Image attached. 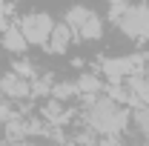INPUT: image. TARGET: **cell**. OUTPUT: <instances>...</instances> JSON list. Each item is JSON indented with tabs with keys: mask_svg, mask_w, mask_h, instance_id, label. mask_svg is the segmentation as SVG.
Wrapping results in <instances>:
<instances>
[{
	"mask_svg": "<svg viewBox=\"0 0 149 146\" xmlns=\"http://www.w3.org/2000/svg\"><path fill=\"white\" fill-rule=\"evenodd\" d=\"M80 120H83L86 132H92L95 138H120L123 132H129L132 106L118 103L106 92H100L95 97H83Z\"/></svg>",
	"mask_w": 149,
	"mask_h": 146,
	"instance_id": "cell-1",
	"label": "cell"
},
{
	"mask_svg": "<svg viewBox=\"0 0 149 146\" xmlns=\"http://www.w3.org/2000/svg\"><path fill=\"white\" fill-rule=\"evenodd\" d=\"M0 49H6L9 55H23L29 49V40L23 37L17 23H9L3 32H0Z\"/></svg>",
	"mask_w": 149,
	"mask_h": 146,
	"instance_id": "cell-7",
	"label": "cell"
},
{
	"mask_svg": "<svg viewBox=\"0 0 149 146\" xmlns=\"http://www.w3.org/2000/svg\"><path fill=\"white\" fill-rule=\"evenodd\" d=\"M115 26L129 40H149V3H132L115 20Z\"/></svg>",
	"mask_w": 149,
	"mask_h": 146,
	"instance_id": "cell-3",
	"label": "cell"
},
{
	"mask_svg": "<svg viewBox=\"0 0 149 146\" xmlns=\"http://www.w3.org/2000/svg\"><path fill=\"white\" fill-rule=\"evenodd\" d=\"M9 17H12V0H0V32L12 23Z\"/></svg>",
	"mask_w": 149,
	"mask_h": 146,
	"instance_id": "cell-14",
	"label": "cell"
},
{
	"mask_svg": "<svg viewBox=\"0 0 149 146\" xmlns=\"http://www.w3.org/2000/svg\"><path fill=\"white\" fill-rule=\"evenodd\" d=\"M49 97H55V100H63V103H66V100L77 97V86H74V83H55Z\"/></svg>",
	"mask_w": 149,
	"mask_h": 146,
	"instance_id": "cell-11",
	"label": "cell"
},
{
	"mask_svg": "<svg viewBox=\"0 0 149 146\" xmlns=\"http://www.w3.org/2000/svg\"><path fill=\"white\" fill-rule=\"evenodd\" d=\"M92 12H95V9H89V6H83V3H74V6H69V9H66V15H63V20L69 23V29H72V32H77V29H80V23H83V20L89 17Z\"/></svg>",
	"mask_w": 149,
	"mask_h": 146,
	"instance_id": "cell-10",
	"label": "cell"
},
{
	"mask_svg": "<svg viewBox=\"0 0 149 146\" xmlns=\"http://www.w3.org/2000/svg\"><path fill=\"white\" fill-rule=\"evenodd\" d=\"M0 97L6 100H29L32 97V80L20 77L15 69L0 74Z\"/></svg>",
	"mask_w": 149,
	"mask_h": 146,
	"instance_id": "cell-5",
	"label": "cell"
},
{
	"mask_svg": "<svg viewBox=\"0 0 149 146\" xmlns=\"http://www.w3.org/2000/svg\"><path fill=\"white\" fill-rule=\"evenodd\" d=\"M74 35H77V43H80V40H100V37H103V17H100L97 12H92L89 17L80 23V29H77Z\"/></svg>",
	"mask_w": 149,
	"mask_h": 146,
	"instance_id": "cell-9",
	"label": "cell"
},
{
	"mask_svg": "<svg viewBox=\"0 0 149 146\" xmlns=\"http://www.w3.org/2000/svg\"><path fill=\"white\" fill-rule=\"evenodd\" d=\"M20 32H23V37L29 40V46H46V40H49V35H52V29H55V20H52V15H46V12H26L23 17L17 20Z\"/></svg>",
	"mask_w": 149,
	"mask_h": 146,
	"instance_id": "cell-4",
	"label": "cell"
},
{
	"mask_svg": "<svg viewBox=\"0 0 149 146\" xmlns=\"http://www.w3.org/2000/svg\"><path fill=\"white\" fill-rule=\"evenodd\" d=\"M143 74H146V77H149V63H146V69H143Z\"/></svg>",
	"mask_w": 149,
	"mask_h": 146,
	"instance_id": "cell-15",
	"label": "cell"
},
{
	"mask_svg": "<svg viewBox=\"0 0 149 146\" xmlns=\"http://www.w3.org/2000/svg\"><path fill=\"white\" fill-rule=\"evenodd\" d=\"M74 86H77V95H80V97H95V95H100V92L106 89V86H103V77L95 74V72H83L74 80Z\"/></svg>",
	"mask_w": 149,
	"mask_h": 146,
	"instance_id": "cell-8",
	"label": "cell"
},
{
	"mask_svg": "<svg viewBox=\"0 0 149 146\" xmlns=\"http://www.w3.org/2000/svg\"><path fill=\"white\" fill-rule=\"evenodd\" d=\"M20 77H26V80H37V69L32 60H15V66H12Z\"/></svg>",
	"mask_w": 149,
	"mask_h": 146,
	"instance_id": "cell-12",
	"label": "cell"
},
{
	"mask_svg": "<svg viewBox=\"0 0 149 146\" xmlns=\"http://www.w3.org/2000/svg\"><path fill=\"white\" fill-rule=\"evenodd\" d=\"M149 57L146 55H120V57H106L100 60V77L109 83H123L132 74H141L146 69Z\"/></svg>",
	"mask_w": 149,
	"mask_h": 146,
	"instance_id": "cell-2",
	"label": "cell"
},
{
	"mask_svg": "<svg viewBox=\"0 0 149 146\" xmlns=\"http://www.w3.org/2000/svg\"><path fill=\"white\" fill-rule=\"evenodd\" d=\"M132 3H135V0H109V20L115 23V20L120 17V15H123V12L129 9Z\"/></svg>",
	"mask_w": 149,
	"mask_h": 146,
	"instance_id": "cell-13",
	"label": "cell"
},
{
	"mask_svg": "<svg viewBox=\"0 0 149 146\" xmlns=\"http://www.w3.org/2000/svg\"><path fill=\"white\" fill-rule=\"evenodd\" d=\"M141 143H143V146H149V138H146V140H141Z\"/></svg>",
	"mask_w": 149,
	"mask_h": 146,
	"instance_id": "cell-16",
	"label": "cell"
},
{
	"mask_svg": "<svg viewBox=\"0 0 149 146\" xmlns=\"http://www.w3.org/2000/svg\"><path fill=\"white\" fill-rule=\"evenodd\" d=\"M72 43H77V35L69 29L66 20H60V23H55V29H52V35H49V40H46L43 49H46L49 55H66Z\"/></svg>",
	"mask_w": 149,
	"mask_h": 146,
	"instance_id": "cell-6",
	"label": "cell"
}]
</instances>
